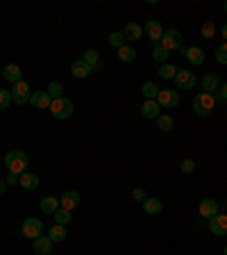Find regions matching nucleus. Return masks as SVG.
Masks as SVG:
<instances>
[{
  "label": "nucleus",
  "instance_id": "1",
  "mask_svg": "<svg viewBox=\"0 0 227 255\" xmlns=\"http://www.w3.org/2000/svg\"><path fill=\"white\" fill-rule=\"evenodd\" d=\"M27 164H30V158H27L23 151H9L5 155V167H7L9 173H16V175L25 173Z\"/></svg>",
  "mask_w": 227,
  "mask_h": 255
},
{
  "label": "nucleus",
  "instance_id": "2",
  "mask_svg": "<svg viewBox=\"0 0 227 255\" xmlns=\"http://www.w3.org/2000/svg\"><path fill=\"white\" fill-rule=\"evenodd\" d=\"M214 107H216V96H211V93H195L193 98V112L198 116H209L211 112H214Z\"/></svg>",
  "mask_w": 227,
  "mask_h": 255
},
{
  "label": "nucleus",
  "instance_id": "3",
  "mask_svg": "<svg viewBox=\"0 0 227 255\" xmlns=\"http://www.w3.org/2000/svg\"><path fill=\"white\" fill-rule=\"evenodd\" d=\"M50 114L57 121L70 119V116H73V103H70L68 98H57V100H53V105H50Z\"/></svg>",
  "mask_w": 227,
  "mask_h": 255
},
{
  "label": "nucleus",
  "instance_id": "4",
  "mask_svg": "<svg viewBox=\"0 0 227 255\" xmlns=\"http://www.w3.org/2000/svg\"><path fill=\"white\" fill-rule=\"evenodd\" d=\"M11 91V100H14V105H25V103H30V96H32V91H30V85H27L25 80H21V82H16L14 87L9 89Z\"/></svg>",
  "mask_w": 227,
  "mask_h": 255
},
{
  "label": "nucleus",
  "instance_id": "5",
  "mask_svg": "<svg viewBox=\"0 0 227 255\" xmlns=\"http://www.w3.org/2000/svg\"><path fill=\"white\" fill-rule=\"evenodd\" d=\"M159 46H162V48H166L168 53H170V50H179V48L184 46L182 32H179V30H168V32H164V37H162V41H159Z\"/></svg>",
  "mask_w": 227,
  "mask_h": 255
},
{
  "label": "nucleus",
  "instance_id": "6",
  "mask_svg": "<svg viewBox=\"0 0 227 255\" xmlns=\"http://www.w3.org/2000/svg\"><path fill=\"white\" fill-rule=\"evenodd\" d=\"M157 103L162 109H173L179 105V91L177 89H159Z\"/></svg>",
  "mask_w": 227,
  "mask_h": 255
},
{
  "label": "nucleus",
  "instance_id": "7",
  "mask_svg": "<svg viewBox=\"0 0 227 255\" xmlns=\"http://www.w3.org/2000/svg\"><path fill=\"white\" fill-rule=\"evenodd\" d=\"M23 235L34 242L37 237L44 235V221H41V219H25V221H23Z\"/></svg>",
  "mask_w": 227,
  "mask_h": 255
},
{
  "label": "nucleus",
  "instance_id": "8",
  "mask_svg": "<svg viewBox=\"0 0 227 255\" xmlns=\"http://www.w3.org/2000/svg\"><path fill=\"white\" fill-rule=\"evenodd\" d=\"M179 50H182V55L186 57V62H189V64H193V66L205 64V50L198 48V46H189V48H186V46H182Z\"/></svg>",
  "mask_w": 227,
  "mask_h": 255
},
{
  "label": "nucleus",
  "instance_id": "9",
  "mask_svg": "<svg viewBox=\"0 0 227 255\" xmlns=\"http://www.w3.org/2000/svg\"><path fill=\"white\" fill-rule=\"evenodd\" d=\"M195 82H198V80H195L193 71L177 69V76H175V85H177V89H193Z\"/></svg>",
  "mask_w": 227,
  "mask_h": 255
},
{
  "label": "nucleus",
  "instance_id": "10",
  "mask_svg": "<svg viewBox=\"0 0 227 255\" xmlns=\"http://www.w3.org/2000/svg\"><path fill=\"white\" fill-rule=\"evenodd\" d=\"M209 230L216 237H225L227 235V214H216L214 219H209Z\"/></svg>",
  "mask_w": 227,
  "mask_h": 255
},
{
  "label": "nucleus",
  "instance_id": "11",
  "mask_svg": "<svg viewBox=\"0 0 227 255\" xmlns=\"http://www.w3.org/2000/svg\"><path fill=\"white\" fill-rule=\"evenodd\" d=\"M141 114L148 121H157L162 116V107H159L157 100H146V103L141 105Z\"/></svg>",
  "mask_w": 227,
  "mask_h": 255
},
{
  "label": "nucleus",
  "instance_id": "12",
  "mask_svg": "<svg viewBox=\"0 0 227 255\" xmlns=\"http://www.w3.org/2000/svg\"><path fill=\"white\" fill-rule=\"evenodd\" d=\"M30 105L37 107V109H50L53 98L48 96V91H32V96H30Z\"/></svg>",
  "mask_w": 227,
  "mask_h": 255
},
{
  "label": "nucleus",
  "instance_id": "13",
  "mask_svg": "<svg viewBox=\"0 0 227 255\" xmlns=\"http://www.w3.org/2000/svg\"><path fill=\"white\" fill-rule=\"evenodd\" d=\"M77 205H80V194H77V191H64V194L59 196V207L61 210L73 212Z\"/></svg>",
  "mask_w": 227,
  "mask_h": 255
},
{
  "label": "nucleus",
  "instance_id": "14",
  "mask_svg": "<svg viewBox=\"0 0 227 255\" xmlns=\"http://www.w3.org/2000/svg\"><path fill=\"white\" fill-rule=\"evenodd\" d=\"M216 214H221V205L216 201H211V198H205L200 203V217L202 219H214Z\"/></svg>",
  "mask_w": 227,
  "mask_h": 255
},
{
  "label": "nucleus",
  "instance_id": "15",
  "mask_svg": "<svg viewBox=\"0 0 227 255\" xmlns=\"http://www.w3.org/2000/svg\"><path fill=\"white\" fill-rule=\"evenodd\" d=\"M53 239L50 237H44V235H41V237H37L34 239V244H32V249H34V253L37 255H50L53 253Z\"/></svg>",
  "mask_w": 227,
  "mask_h": 255
},
{
  "label": "nucleus",
  "instance_id": "16",
  "mask_svg": "<svg viewBox=\"0 0 227 255\" xmlns=\"http://www.w3.org/2000/svg\"><path fill=\"white\" fill-rule=\"evenodd\" d=\"M218 87H221V78L216 76V73H207L205 78H202V91L205 93H214L218 91Z\"/></svg>",
  "mask_w": 227,
  "mask_h": 255
},
{
  "label": "nucleus",
  "instance_id": "17",
  "mask_svg": "<svg viewBox=\"0 0 227 255\" xmlns=\"http://www.w3.org/2000/svg\"><path fill=\"white\" fill-rule=\"evenodd\" d=\"M0 76H5V80L11 82V85H16V82L23 80V71H21V66L18 64H7L5 71H2Z\"/></svg>",
  "mask_w": 227,
  "mask_h": 255
},
{
  "label": "nucleus",
  "instance_id": "18",
  "mask_svg": "<svg viewBox=\"0 0 227 255\" xmlns=\"http://www.w3.org/2000/svg\"><path fill=\"white\" fill-rule=\"evenodd\" d=\"M146 34L150 37V41H155V46L162 41V37H164V27H162V23L159 21H148V25H146Z\"/></svg>",
  "mask_w": 227,
  "mask_h": 255
},
{
  "label": "nucleus",
  "instance_id": "19",
  "mask_svg": "<svg viewBox=\"0 0 227 255\" xmlns=\"http://www.w3.org/2000/svg\"><path fill=\"white\" fill-rule=\"evenodd\" d=\"M123 37H125V41H139L143 37V27L139 23H127L123 30Z\"/></svg>",
  "mask_w": 227,
  "mask_h": 255
},
{
  "label": "nucleus",
  "instance_id": "20",
  "mask_svg": "<svg viewBox=\"0 0 227 255\" xmlns=\"http://www.w3.org/2000/svg\"><path fill=\"white\" fill-rule=\"evenodd\" d=\"M70 73L75 78H89L93 73V69L84 60H77V62H73V66H70Z\"/></svg>",
  "mask_w": 227,
  "mask_h": 255
},
{
  "label": "nucleus",
  "instance_id": "21",
  "mask_svg": "<svg viewBox=\"0 0 227 255\" xmlns=\"http://www.w3.org/2000/svg\"><path fill=\"white\" fill-rule=\"evenodd\" d=\"M39 182H41V180H39V175H37V173H30V171L21 173V180H18V185H21L23 189H30V191L37 189Z\"/></svg>",
  "mask_w": 227,
  "mask_h": 255
},
{
  "label": "nucleus",
  "instance_id": "22",
  "mask_svg": "<svg viewBox=\"0 0 227 255\" xmlns=\"http://www.w3.org/2000/svg\"><path fill=\"white\" fill-rule=\"evenodd\" d=\"M141 205H143V212H146V214H150V217L162 214V201H159V198H152V196H150V198H146Z\"/></svg>",
  "mask_w": 227,
  "mask_h": 255
},
{
  "label": "nucleus",
  "instance_id": "23",
  "mask_svg": "<svg viewBox=\"0 0 227 255\" xmlns=\"http://www.w3.org/2000/svg\"><path fill=\"white\" fill-rule=\"evenodd\" d=\"M57 210H59V198H55V196L41 198V212H44V214H55Z\"/></svg>",
  "mask_w": 227,
  "mask_h": 255
},
{
  "label": "nucleus",
  "instance_id": "24",
  "mask_svg": "<svg viewBox=\"0 0 227 255\" xmlns=\"http://www.w3.org/2000/svg\"><path fill=\"white\" fill-rule=\"evenodd\" d=\"M46 91H48V96L53 98V100H57V98H64V85L61 82H57V80H53L46 87Z\"/></svg>",
  "mask_w": 227,
  "mask_h": 255
},
{
  "label": "nucleus",
  "instance_id": "25",
  "mask_svg": "<svg viewBox=\"0 0 227 255\" xmlns=\"http://www.w3.org/2000/svg\"><path fill=\"white\" fill-rule=\"evenodd\" d=\"M118 60H120V62H125V64H130V62H134V60H136V50L132 48V46L125 44L123 48H118Z\"/></svg>",
  "mask_w": 227,
  "mask_h": 255
},
{
  "label": "nucleus",
  "instance_id": "26",
  "mask_svg": "<svg viewBox=\"0 0 227 255\" xmlns=\"http://www.w3.org/2000/svg\"><path fill=\"white\" fill-rule=\"evenodd\" d=\"M141 91H143L146 100H157V96H159V87L155 85V82H143V87H141Z\"/></svg>",
  "mask_w": 227,
  "mask_h": 255
},
{
  "label": "nucleus",
  "instance_id": "27",
  "mask_svg": "<svg viewBox=\"0 0 227 255\" xmlns=\"http://www.w3.org/2000/svg\"><path fill=\"white\" fill-rule=\"evenodd\" d=\"M48 237L53 239V242H64V239L68 237V235H66V226H59V223H55L53 228H50Z\"/></svg>",
  "mask_w": 227,
  "mask_h": 255
},
{
  "label": "nucleus",
  "instance_id": "28",
  "mask_svg": "<svg viewBox=\"0 0 227 255\" xmlns=\"http://www.w3.org/2000/svg\"><path fill=\"white\" fill-rule=\"evenodd\" d=\"M157 73H159V78H164V80H170V78L177 76V69H175V66L168 62V64H162V66H159Z\"/></svg>",
  "mask_w": 227,
  "mask_h": 255
},
{
  "label": "nucleus",
  "instance_id": "29",
  "mask_svg": "<svg viewBox=\"0 0 227 255\" xmlns=\"http://www.w3.org/2000/svg\"><path fill=\"white\" fill-rule=\"evenodd\" d=\"M152 60L159 62V64H168V50L162 48V46H155V50H152Z\"/></svg>",
  "mask_w": 227,
  "mask_h": 255
},
{
  "label": "nucleus",
  "instance_id": "30",
  "mask_svg": "<svg viewBox=\"0 0 227 255\" xmlns=\"http://www.w3.org/2000/svg\"><path fill=\"white\" fill-rule=\"evenodd\" d=\"M127 44V41H125V37H123V32H112L109 34V46H112V48H123V46Z\"/></svg>",
  "mask_w": 227,
  "mask_h": 255
},
{
  "label": "nucleus",
  "instance_id": "31",
  "mask_svg": "<svg viewBox=\"0 0 227 255\" xmlns=\"http://www.w3.org/2000/svg\"><path fill=\"white\" fill-rule=\"evenodd\" d=\"M82 60L87 62V64L91 66V69H96V66L100 64V57H98V50H93V48H89L87 53H84V57H82Z\"/></svg>",
  "mask_w": 227,
  "mask_h": 255
},
{
  "label": "nucleus",
  "instance_id": "32",
  "mask_svg": "<svg viewBox=\"0 0 227 255\" xmlns=\"http://www.w3.org/2000/svg\"><path fill=\"white\" fill-rule=\"evenodd\" d=\"M157 128H159V130H162V132L173 130V119H170V116H168V114H162V116H159V119H157Z\"/></svg>",
  "mask_w": 227,
  "mask_h": 255
},
{
  "label": "nucleus",
  "instance_id": "33",
  "mask_svg": "<svg viewBox=\"0 0 227 255\" xmlns=\"http://www.w3.org/2000/svg\"><path fill=\"white\" fill-rule=\"evenodd\" d=\"M53 217H55V223H59V226H66V223L70 221V212H68V210H61V207H59V210L55 212Z\"/></svg>",
  "mask_w": 227,
  "mask_h": 255
},
{
  "label": "nucleus",
  "instance_id": "34",
  "mask_svg": "<svg viewBox=\"0 0 227 255\" xmlns=\"http://www.w3.org/2000/svg\"><path fill=\"white\" fill-rule=\"evenodd\" d=\"M216 62L218 64H227V41H223L216 48Z\"/></svg>",
  "mask_w": 227,
  "mask_h": 255
},
{
  "label": "nucleus",
  "instance_id": "35",
  "mask_svg": "<svg viewBox=\"0 0 227 255\" xmlns=\"http://www.w3.org/2000/svg\"><path fill=\"white\" fill-rule=\"evenodd\" d=\"M11 103H14V100H11V91H7V89H0V109H7Z\"/></svg>",
  "mask_w": 227,
  "mask_h": 255
},
{
  "label": "nucleus",
  "instance_id": "36",
  "mask_svg": "<svg viewBox=\"0 0 227 255\" xmlns=\"http://www.w3.org/2000/svg\"><path fill=\"white\" fill-rule=\"evenodd\" d=\"M148 196H146V189L143 187H136V189H132V201H136V203H143Z\"/></svg>",
  "mask_w": 227,
  "mask_h": 255
},
{
  "label": "nucleus",
  "instance_id": "37",
  "mask_svg": "<svg viewBox=\"0 0 227 255\" xmlns=\"http://www.w3.org/2000/svg\"><path fill=\"white\" fill-rule=\"evenodd\" d=\"M179 169H182V173H193V171H195V162L186 158L182 164H179Z\"/></svg>",
  "mask_w": 227,
  "mask_h": 255
},
{
  "label": "nucleus",
  "instance_id": "38",
  "mask_svg": "<svg viewBox=\"0 0 227 255\" xmlns=\"http://www.w3.org/2000/svg\"><path fill=\"white\" fill-rule=\"evenodd\" d=\"M216 93H218V96H216L218 103H227V82L218 87V91H216Z\"/></svg>",
  "mask_w": 227,
  "mask_h": 255
},
{
  "label": "nucleus",
  "instance_id": "39",
  "mask_svg": "<svg viewBox=\"0 0 227 255\" xmlns=\"http://www.w3.org/2000/svg\"><path fill=\"white\" fill-rule=\"evenodd\" d=\"M202 34H205L207 39H211V37H214V23H207V25L202 27Z\"/></svg>",
  "mask_w": 227,
  "mask_h": 255
},
{
  "label": "nucleus",
  "instance_id": "40",
  "mask_svg": "<svg viewBox=\"0 0 227 255\" xmlns=\"http://www.w3.org/2000/svg\"><path fill=\"white\" fill-rule=\"evenodd\" d=\"M18 180H21V175H16V173H7V185H18Z\"/></svg>",
  "mask_w": 227,
  "mask_h": 255
},
{
  "label": "nucleus",
  "instance_id": "41",
  "mask_svg": "<svg viewBox=\"0 0 227 255\" xmlns=\"http://www.w3.org/2000/svg\"><path fill=\"white\" fill-rule=\"evenodd\" d=\"M5 189H7V182H2V180H0V196L5 194Z\"/></svg>",
  "mask_w": 227,
  "mask_h": 255
},
{
  "label": "nucleus",
  "instance_id": "42",
  "mask_svg": "<svg viewBox=\"0 0 227 255\" xmlns=\"http://www.w3.org/2000/svg\"><path fill=\"white\" fill-rule=\"evenodd\" d=\"M223 37H225V41H227V23L223 25Z\"/></svg>",
  "mask_w": 227,
  "mask_h": 255
},
{
  "label": "nucleus",
  "instance_id": "43",
  "mask_svg": "<svg viewBox=\"0 0 227 255\" xmlns=\"http://www.w3.org/2000/svg\"><path fill=\"white\" fill-rule=\"evenodd\" d=\"M225 14H227V2H225Z\"/></svg>",
  "mask_w": 227,
  "mask_h": 255
},
{
  "label": "nucleus",
  "instance_id": "44",
  "mask_svg": "<svg viewBox=\"0 0 227 255\" xmlns=\"http://www.w3.org/2000/svg\"><path fill=\"white\" fill-rule=\"evenodd\" d=\"M225 255H227V246H225Z\"/></svg>",
  "mask_w": 227,
  "mask_h": 255
}]
</instances>
